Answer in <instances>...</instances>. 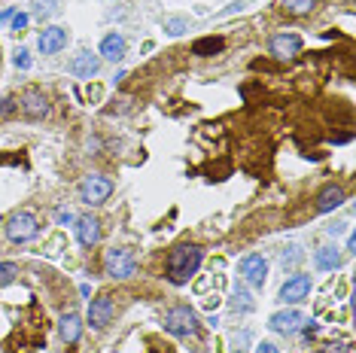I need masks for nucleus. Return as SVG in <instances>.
Wrapping results in <instances>:
<instances>
[{"instance_id": "1", "label": "nucleus", "mask_w": 356, "mask_h": 353, "mask_svg": "<svg viewBox=\"0 0 356 353\" xmlns=\"http://www.w3.org/2000/svg\"><path fill=\"white\" fill-rule=\"evenodd\" d=\"M201 262H204V250L195 244H180L174 247L171 253H168V262H165V271H168V280L177 286L189 284L192 277H195V271L201 268Z\"/></svg>"}, {"instance_id": "2", "label": "nucleus", "mask_w": 356, "mask_h": 353, "mask_svg": "<svg viewBox=\"0 0 356 353\" xmlns=\"http://www.w3.org/2000/svg\"><path fill=\"white\" fill-rule=\"evenodd\" d=\"M161 323H165V332L177 335V338H195L198 329H201L195 311L186 308V304H177V308H171Z\"/></svg>"}, {"instance_id": "3", "label": "nucleus", "mask_w": 356, "mask_h": 353, "mask_svg": "<svg viewBox=\"0 0 356 353\" xmlns=\"http://www.w3.org/2000/svg\"><path fill=\"white\" fill-rule=\"evenodd\" d=\"M37 231H40V220L31 211H19L6 220V238L13 244H28V240L37 238Z\"/></svg>"}, {"instance_id": "4", "label": "nucleus", "mask_w": 356, "mask_h": 353, "mask_svg": "<svg viewBox=\"0 0 356 353\" xmlns=\"http://www.w3.org/2000/svg\"><path fill=\"white\" fill-rule=\"evenodd\" d=\"M104 271L113 277V280H125V277H134L137 271V259L128 247H113L104 256Z\"/></svg>"}, {"instance_id": "5", "label": "nucleus", "mask_w": 356, "mask_h": 353, "mask_svg": "<svg viewBox=\"0 0 356 353\" xmlns=\"http://www.w3.org/2000/svg\"><path fill=\"white\" fill-rule=\"evenodd\" d=\"M113 195V180L110 176H101V174H92L79 183V198L86 204H104L107 198Z\"/></svg>"}, {"instance_id": "6", "label": "nucleus", "mask_w": 356, "mask_h": 353, "mask_svg": "<svg viewBox=\"0 0 356 353\" xmlns=\"http://www.w3.org/2000/svg\"><path fill=\"white\" fill-rule=\"evenodd\" d=\"M19 110H22V116L25 119H34V122H40V119H46L49 116V98H46L40 88H28V92H22V98H19Z\"/></svg>"}, {"instance_id": "7", "label": "nucleus", "mask_w": 356, "mask_h": 353, "mask_svg": "<svg viewBox=\"0 0 356 353\" xmlns=\"http://www.w3.org/2000/svg\"><path fill=\"white\" fill-rule=\"evenodd\" d=\"M238 271L250 286H256V290H262L265 280H268V262H265V256H259V253L244 256L241 265H238Z\"/></svg>"}, {"instance_id": "8", "label": "nucleus", "mask_w": 356, "mask_h": 353, "mask_svg": "<svg viewBox=\"0 0 356 353\" xmlns=\"http://www.w3.org/2000/svg\"><path fill=\"white\" fill-rule=\"evenodd\" d=\"M311 274H293L286 280V284L280 286V293H277V302L283 304H298V302H305L307 295H311Z\"/></svg>"}, {"instance_id": "9", "label": "nucleus", "mask_w": 356, "mask_h": 353, "mask_svg": "<svg viewBox=\"0 0 356 353\" xmlns=\"http://www.w3.org/2000/svg\"><path fill=\"white\" fill-rule=\"evenodd\" d=\"M305 314L302 311H296V308H286V311H277V314H271L268 320V326H271V332H277V335H296V332H302V326H305Z\"/></svg>"}, {"instance_id": "10", "label": "nucleus", "mask_w": 356, "mask_h": 353, "mask_svg": "<svg viewBox=\"0 0 356 353\" xmlns=\"http://www.w3.org/2000/svg\"><path fill=\"white\" fill-rule=\"evenodd\" d=\"M113 317H116V304H113L110 295H98V299H92V304H88V326L92 329H107L113 323Z\"/></svg>"}, {"instance_id": "11", "label": "nucleus", "mask_w": 356, "mask_h": 353, "mask_svg": "<svg viewBox=\"0 0 356 353\" xmlns=\"http://www.w3.org/2000/svg\"><path fill=\"white\" fill-rule=\"evenodd\" d=\"M67 70H70V74H74L76 79H92V76L101 70V58H98V55H95V52L83 49V52H76L74 58H70Z\"/></svg>"}, {"instance_id": "12", "label": "nucleus", "mask_w": 356, "mask_h": 353, "mask_svg": "<svg viewBox=\"0 0 356 353\" xmlns=\"http://www.w3.org/2000/svg\"><path fill=\"white\" fill-rule=\"evenodd\" d=\"M67 28H58V25H49V28H43V34H40L37 40V49L43 52V55H55V52H61L64 46H67Z\"/></svg>"}, {"instance_id": "13", "label": "nucleus", "mask_w": 356, "mask_h": 353, "mask_svg": "<svg viewBox=\"0 0 356 353\" xmlns=\"http://www.w3.org/2000/svg\"><path fill=\"white\" fill-rule=\"evenodd\" d=\"M298 52H302V37H298V34H277V37H271V55H274V58L286 61V58H296Z\"/></svg>"}, {"instance_id": "14", "label": "nucleus", "mask_w": 356, "mask_h": 353, "mask_svg": "<svg viewBox=\"0 0 356 353\" xmlns=\"http://www.w3.org/2000/svg\"><path fill=\"white\" fill-rule=\"evenodd\" d=\"M76 238H79V244L83 247H95L101 240V222L95 220L92 213H86V216H76Z\"/></svg>"}, {"instance_id": "15", "label": "nucleus", "mask_w": 356, "mask_h": 353, "mask_svg": "<svg viewBox=\"0 0 356 353\" xmlns=\"http://www.w3.org/2000/svg\"><path fill=\"white\" fill-rule=\"evenodd\" d=\"M347 202L344 189L338 186V183H329V186H323V192L317 195V213H329L335 211V207H341Z\"/></svg>"}, {"instance_id": "16", "label": "nucleus", "mask_w": 356, "mask_h": 353, "mask_svg": "<svg viewBox=\"0 0 356 353\" xmlns=\"http://www.w3.org/2000/svg\"><path fill=\"white\" fill-rule=\"evenodd\" d=\"M58 332H61V341L64 344H76L79 335H83V317H79L76 311H67V314H61Z\"/></svg>"}, {"instance_id": "17", "label": "nucleus", "mask_w": 356, "mask_h": 353, "mask_svg": "<svg viewBox=\"0 0 356 353\" xmlns=\"http://www.w3.org/2000/svg\"><path fill=\"white\" fill-rule=\"evenodd\" d=\"M125 49H128V43H125L122 34H107V37L101 40V55L107 61H113V64L125 58Z\"/></svg>"}, {"instance_id": "18", "label": "nucleus", "mask_w": 356, "mask_h": 353, "mask_svg": "<svg viewBox=\"0 0 356 353\" xmlns=\"http://www.w3.org/2000/svg\"><path fill=\"white\" fill-rule=\"evenodd\" d=\"M314 265H317L320 271H335L338 265H341V253H338V247H332V244L320 247V250L314 253Z\"/></svg>"}, {"instance_id": "19", "label": "nucleus", "mask_w": 356, "mask_h": 353, "mask_svg": "<svg viewBox=\"0 0 356 353\" xmlns=\"http://www.w3.org/2000/svg\"><path fill=\"white\" fill-rule=\"evenodd\" d=\"M222 49H225V40L222 37H201V40H195V46H192V55L210 58V55H216Z\"/></svg>"}, {"instance_id": "20", "label": "nucleus", "mask_w": 356, "mask_h": 353, "mask_svg": "<svg viewBox=\"0 0 356 353\" xmlns=\"http://www.w3.org/2000/svg\"><path fill=\"white\" fill-rule=\"evenodd\" d=\"M253 308H256V302L250 299V293L244 290V286H238L234 295H232V311H234V314H250Z\"/></svg>"}, {"instance_id": "21", "label": "nucleus", "mask_w": 356, "mask_h": 353, "mask_svg": "<svg viewBox=\"0 0 356 353\" xmlns=\"http://www.w3.org/2000/svg\"><path fill=\"white\" fill-rule=\"evenodd\" d=\"M305 259V253H302V247L298 244H289V247H283V253H280V262H283V268H296L298 262Z\"/></svg>"}, {"instance_id": "22", "label": "nucleus", "mask_w": 356, "mask_h": 353, "mask_svg": "<svg viewBox=\"0 0 356 353\" xmlns=\"http://www.w3.org/2000/svg\"><path fill=\"white\" fill-rule=\"evenodd\" d=\"M317 6V0H283V10L289 15H307Z\"/></svg>"}, {"instance_id": "23", "label": "nucleus", "mask_w": 356, "mask_h": 353, "mask_svg": "<svg viewBox=\"0 0 356 353\" xmlns=\"http://www.w3.org/2000/svg\"><path fill=\"white\" fill-rule=\"evenodd\" d=\"M165 31H168V37H183L186 31H189V19H183V15L165 19Z\"/></svg>"}, {"instance_id": "24", "label": "nucleus", "mask_w": 356, "mask_h": 353, "mask_svg": "<svg viewBox=\"0 0 356 353\" xmlns=\"http://www.w3.org/2000/svg\"><path fill=\"white\" fill-rule=\"evenodd\" d=\"M58 0H34V13L40 15V19H49V15L58 13Z\"/></svg>"}, {"instance_id": "25", "label": "nucleus", "mask_w": 356, "mask_h": 353, "mask_svg": "<svg viewBox=\"0 0 356 353\" xmlns=\"http://www.w3.org/2000/svg\"><path fill=\"white\" fill-rule=\"evenodd\" d=\"M15 274H19V265H15V262H0V286L13 284Z\"/></svg>"}, {"instance_id": "26", "label": "nucleus", "mask_w": 356, "mask_h": 353, "mask_svg": "<svg viewBox=\"0 0 356 353\" xmlns=\"http://www.w3.org/2000/svg\"><path fill=\"white\" fill-rule=\"evenodd\" d=\"M323 353H353V350H350V344H344V341H329L326 347H323Z\"/></svg>"}, {"instance_id": "27", "label": "nucleus", "mask_w": 356, "mask_h": 353, "mask_svg": "<svg viewBox=\"0 0 356 353\" xmlns=\"http://www.w3.org/2000/svg\"><path fill=\"white\" fill-rule=\"evenodd\" d=\"M55 220H58L61 226H70V222H76V216L70 211H64V207H58V211H55Z\"/></svg>"}, {"instance_id": "28", "label": "nucleus", "mask_w": 356, "mask_h": 353, "mask_svg": "<svg viewBox=\"0 0 356 353\" xmlns=\"http://www.w3.org/2000/svg\"><path fill=\"white\" fill-rule=\"evenodd\" d=\"M28 28V15L25 13H19V15H13V31L19 34V31H25Z\"/></svg>"}, {"instance_id": "29", "label": "nucleus", "mask_w": 356, "mask_h": 353, "mask_svg": "<svg viewBox=\"0 0 356 353\" xmlns=\"http://www.w3.org/2000/svg\"><path fill=\"white\" fill-rule=\"evenodd\" d=\"M15 67H22V70H28V67H31V58H28V52H25V49L15 52Z\"/></svg>"}, {"instance_id": "30", "label": "nucleus", "mask_w": 356, "mask_h": 353, "mask_svg": "<svg viewBox=\"0 0 356 353\" xmlns=\"http://www.w3.org/2000/svg\"><path fill=\"white\" fill-rule=\"evenodd\" d=\"M13 110H15V101L13 98H0V116L13 113Z\"/></svg>"}, {"instance_id": "31", "label": "nucleus", "mask_w": 356, "mask_h": 353, "mask_svg": "<svg viewBox=\"0 0 356 353\" xmlns=\"http://www.w3.org/2000/svg\"><path fill=\"white\" fill-rule=\"evenodd\" d=\"M256 353H280V347H274L271 341H262V344H256Z\"/></svg>"}, {"instance_id": "32", "label": "nucleus", "mask_w": 356, "mask_h": 353, "mask_svg": "<svg viewBox=\"0 0 356 353\" xmlns=\"http://www.w3.org/2000/svg\"><path fill=\"white\" fill-rule=\"evenodd\" d=\"M88 101H101V85H88Z\"/></svg>"}, {"instance_id": "33", "label": "nucleus", "mask_w": 356, "mask_h": 353, "mask_svg": "<svg viewBox=\"0 0 356 353\" xmlns=\"http://www.w3.org/2000/svg\"><path fill=\"white\" fill-rule=\"evenodd\" d=\"M216 304H220V295H216V293H213V295H207V299H204V308H207V311H213Z\"/></svg>"}, {"instance_id": "34", "label": "nucleus", "mask_w": 356, "mask_h": 353, "mask_svg": "<svg viewBox=\"0 0 356 353\" xmlns=\"http://www.w3.org/2000/svg\"><path fill=\"white\" fill-rule=\"evenodd\" d=\"M238 353H244V350H238Z\"/></svg>"}]
</instances>
